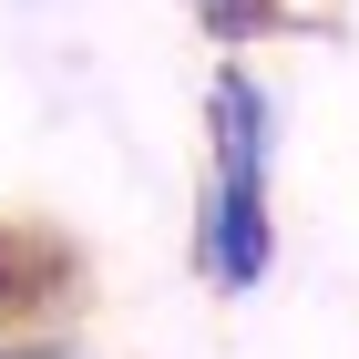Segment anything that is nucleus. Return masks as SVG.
Wrapping results in <instances>:
<instances>
[{
	"mask_svg": "<svg viewBox=\"0 0 359 359\" xmlns=\"http://www.w3.org/2000/svg\"><path fill=\"white\" fill-rule=\"evenodd\" d=\"M0 359H103V349H83L72 329H52V318H41V329H0Z\"/></svg>",
	"mask_w": 359,
	"mask_h": 359,
	"instance_id": "3",
	"label": "nucleus"
},
{
	"mask_svg": "<svg viewBox=\"0 0 359 359\" xmlns=\"http://www.w3.org/2000/svg\"><path fill=\"white\" fill-rule=\"evenodd\" d=\"M205 205H195V267L216 298H257L277 267V103L247 72V52L216 62L205 83Z\"/></svg>",
	"mask_w": 359,
	"mask_h": 359,
	"instance_id": "1",
	"label": "nucleus"
},
{
	"mask_svg": "<svg viewBox=\"0 0 359 359\" xmlns=\"http://www.w3.org/2000/svg\"><path fill=\"white\" fill-rule=\"evenodd\" d=\"M52 236H31L21 216H0V329H41L62 308V287H72V267H52V277H21V257H41Z\"/></svg>",
	"mask_w": 359,
	"mask_h": 359,
	"instance_id": "2",
	"label": "nucleus"
}]
</instances>
